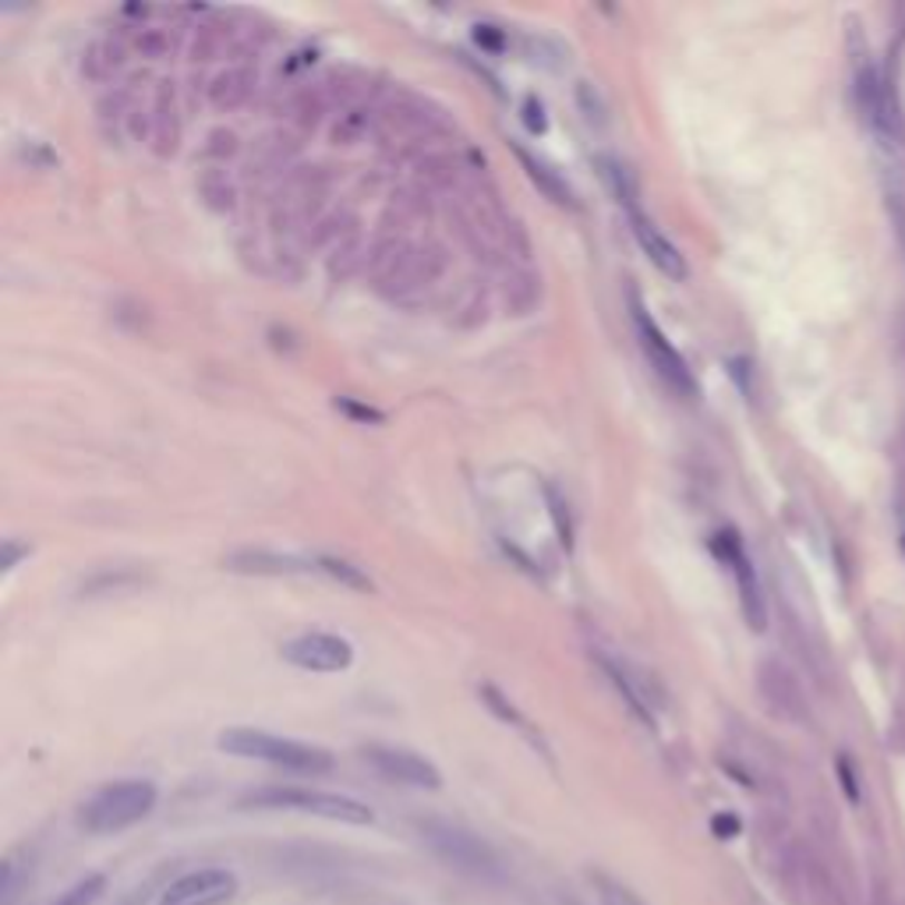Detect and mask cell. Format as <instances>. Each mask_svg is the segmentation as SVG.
Instances as JSON below:
<instances>
[{"label": "cell", "mask_w": 905, "mask_h": 905, "mask_svg": "<svg viewBox=\"0 0 905 905\" xmlns=\"http://www.w3.org/2000/svg\"><path fill=\"white\" fill-rule=\"evenodd\" d=\"M237 892V877L223 867H202L177 877L167 892L159 895V905H220Z\"/></svg>", "instance_id": "obj_9"}, {"label": "cell", "mask_w": 905, "mask_h": 905, "mask_svg": "<svg viewBox=\"0 0 905 905\" xmlns=\"http://www.w3.org/2000/svg\"><path fill=\"white\" fill-rule=\"evenodd\" d=\"M714 552L722 555L729 563L732 577H736V587H739V602H743V615L753 630H765L768 623V609H765V594H760V581H757V570L750 563V555L743 552V542H739V534L732 531H718L714 534Z\"/></svg>", "instance_id": "obj_7"}, {"label": "cell", "mask_w": 905, "mask_h": 905, "mask_svg": "<svg viewBox=\"0 0 905 905\" xmlns=\"http://www.w3.org/2000/svg\"><path fill=\"white\" fill-rule=\"evenodd\" d=\"M591 884H594V895H599L602 905H644L641 895H636L633 888H626L623 880L609 877V874H591Z\"/></svg>", "instance_id": "obj_14"}, {"label": "cell", "mask_w": 905, "mask_h": 905, "mask_svg": "<svg viewBox=\"0 0 905 905\" xmlns=\"http://www.w3.org/2000/svg\"><path fill=\"white\" fill-rule=\"evenodd\" d=\"M280 654L304 672H343L354 662L351 641H343L337 633H301L294 641H286Z\"/></svg>", "instance_id": "obj_8"}, {"label": "cell", "mask_w": 905, "mask_h": 905, "mask_svg": "<svg viewBox=\"0 0 905 905\" xmlns=\"http://www.w3.org/2000/svg\"><path fill=\"white\" fill-rule=\"evenodd\" d=\"M226 570L234 573H322L319 559H301V555H280V552H265V548H244L226 555Z\"/></svg>", "instance_id": "obj_11"}, {"label": "cell", "mask_w": 905, "mask_h": 905, "mask_svg": "<svg viewBox=\"0 0 905 905\" xmlns=\"http://www.w3.org/2000/svg\"><path fill=\"white\" fill-rule=\"evenodd\" d=\"M633 325H636V340H641V351L651 361L654 376L662 379L675 397L693 400L697 397V379L690 372V364L683 361V354L675 351V347L669 343V337L658 329V322L636 301H633Z\"/></svg>", "instance_id": "obj_5"}, {"label": "cell", "mask_w": 905, "mask_h": 905, "mask_svg": "<svg viewBox=\"0 0 905 905\" xmlns=\"http://www.w3.org/2000/svg\"><path fill=\"white\" fill-rule=\"evenodd\" d=\"M599 662H602L605 675L612 679V687L620 690V697L630 704V711H633L636 718H641L644 726H654V711H651V704H648V697L641 693V687H636V679L630 675V669L615 662V658H609L605 651H599Z\"/></svg>", "instance_id": "obj_12"}, {"label": "cell", "mask_w": 905, "mask_h": 905, "mask_svg": "<svg viewBox=\"0 0 905 905\" xmlns=\"http://www.w3.org/2000/svg\"><path fill=\"white\" fill-rule=\"evenodd\" d=\"M103 888H107V877H103V874H89V877H81L78 884H71V888L60 895L53 905H96V898L103 895Z\"/></svg>", "instance_id": "obj_15"}, {"label": "cell", "mask_w": 905, "mask_h": 905, "mask_svg": "<svg viewBox=\"0 0 905 905\" xmlns=\"http://www.w3.org/2000/svg\"><path fill=\"white\" fill-rule=\"evenodd\" d=\"M156 786L149 778H120L110 786L96 789L86 804H81V828L89 835H117L125 828H135L146 820L156 807Z\"/></svg>", "instance_id": "obj_2"}, {"label": "cell", "mask_w": 905, "mask_h": 905, "mask_svg": "<svg viewBox=\"0 0 905 905\" xmlns=\"http://www.w3.org/2000/svg\"><path fill=\"white\" fill-rule=\"evenodd\" d=\"M220 750L244 760H265V765L294 771V775H329L333 771V753L301 743V739H286L265 729H226L220 732Z\"/></svg>", "instance_id": "obj_1"}, {"label": "cell", "mask_w": 905, "mask_h": 905, "mask_svg": "<svg viewBox=\"0 0 905 905\" xmlns=\"http://www.w3.org/2000/svg\"><path fill=\"white\" fill-rule=\"evenodd\" d=\"M711 825H714L718 838H732V835L739 831V820H736V817H729V814H718V817L711 820Z\"/></svg>", "instance_id": "obj_17"}, {"label": "cell", "mask_w": 905, "mask_h": 905, "mask_svg": "<svg viewBox=\"0 0 905 905\" xmlns=\"http://www.w3.org/2000/svg\"><path fill=\"white\" fill-rule=\"evenodd\" d=\"M520 163H524V167H527L531 181H534V184H542V188H545V192H548V195H552L555 202H559V205H573V192H570L566 184H563L559 177H555V174H552V171L545 167L542 159H534L531 153H524V149H520Z\"/></svg>", "instance_id": "obj_13"}, {"label": "cell", "mask_w": 905, "mask_h": 905, "mask_svg": "<svg viewBox=\"0 0 905 905\" xmlns=\"http://www.w3.org/2000/svg\"><path fill=\"white\" fill-rule=\"evenodd\" d=\"M630 216V226H633V237H636V244H641L644 249V255L658 265V270H662L669 280H687L690 276V265H687V259L679 255V249L675 244L658 231V226L644 216V210H633V213H626Z\"/></svg>", "instance_id": "obj_10"}, {"label": "cell", "mask_w": 905, "mask_h": 905, "mask_svg": "<svg viewBox=\"0 0 905 905\" xmlns=\"http://www.w3.org/2000/svg\"><path fill=\"white\" fill-rule=\"evenodd\" d=\"M481 693H485V701L492 704V711H496V714L503 718V722H509V726H517V729H527V726H524V718H520V711H517V708H513V704L506 701V697H503V693H499L496 687H485Z\"/></svg>", "instance_id": "obj_16"}, {"label": "cell", "mask_w": 905, "mask_h": 905, "mask_svg": "<svg viewBox=\"0 0 905 905\" xmlns=\"http://www.w3.org/2000/svg\"><path fill=\"white\" fill-rule=\"evenodd\" d=\"M421 838L428 841V849L442 863H449V867H457L464 874H475V877L499 874V859H496V853H492L488 841H481L475 831H467L460 825H449V820H425Z\"/></svg>", "instance_id": "obj_4"}, {"label": "cell", "mask_w": 905, "mask_h": 905, "mask_svg": "<svg viewBox=\"0 0 905 905\" xmlns=\"http://www.w3.org/2000/svg\"><path fill=\"white\" fill-rule=\"evenodd\" d=\"M361 760L368 768H372L379 778L386 781H397V786H410V789H428L436 792L442 789V775L439 768L431 765L428 757L415 753V750H403V747H364L361 750Z\"/></svg>", "instance_id": "obj_6"}, {"label": "cell", "mask_w": 905, "mask_h": 905, "mask_svg": "<svg viewBox=\"0 0 905 905\" xmlns=\"http://www.w3.org/2000/svg\"><path fill=\"white\" fill-rule=\"evenodd\" d=\"M244 807L255 810H294V814H312L322 820H340V825H376V810L361 804L354 796L340 792H322V789H301V786H265L241 799Z\"/></svg>", "instance_id": "obj_3"}, {"label": "cell", "mask_w": 905, "mask_h": 905, "mask_svg": "<svg viewBox=\"0 0 905 905\" xmlns=\"http://www.w3.org/2000/svg\"><path fill=\"white\" fill-rule=\"evenodd\" d=\"M18 555H29V548H26V552H18V548H14V545L8 542V545H4V570H11V566H14V559H18Z\"/></svg>", "instance_id": "obj_18"}]
</instances>
